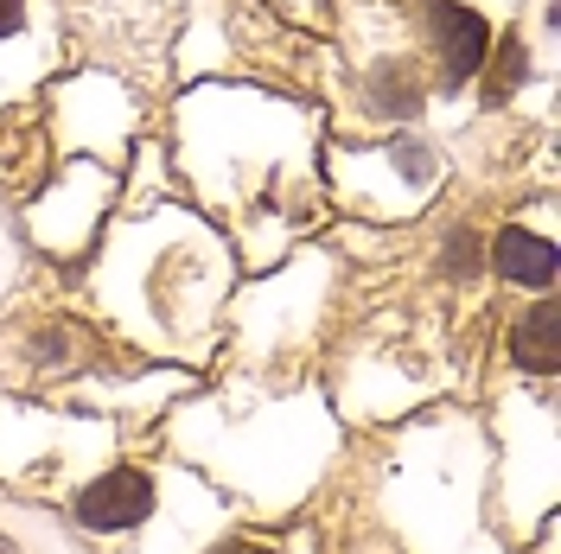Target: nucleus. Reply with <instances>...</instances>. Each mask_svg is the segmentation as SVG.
<instances>
[{
  "label": "nucleus",
  "mask_w": 561,
  "mask_h": 554,
  "mask_svg": "<svg viewBox=\"0 0 561 554\" xmlns=\"http://www.w3.org/2000/svg\"><path fill=\"white\" fill-rule=\"evenodd\" d=\"M409 26H415L409 51L421 58L427 83L440 96H459L466 83H479L491 38H497L485 7H472V0H409Z\"/></svg>",
  "instance_id": "nucleus-1"
},
{
  "label": "nucleus",
  "mask_w": 561,
  "mask_h": 554,
  "mask_svg": "<svg viewBox=\"0 0 561 554\" xmlns=\"http://www.w3.org/2000/svg\"><path fill=\"white\" fill-rule=\"evenodd\" d=\"M160 510V478L147 472V465H103L90 485L70 497V522L83 529V535H128L140 522Z\"/></svg>",
  "instance_id": "nucleus-2"
},
{
  "label": "nucleus",
  "mask_w": 561,
  "mask_h": 554,
  "mask_svg": "<svg viewBox=\"0 0 561 554\" xmlns=\"http://www.w3.org/2000/svg\"><path fill=\"white\" fill-rule=\"evenodd\" d=\"M485 262L491 275L504 280V287H524V293H556V236H542V230H524V223H504L497 236L485 243Z\"/></svg>",
  "instance_id": "nucleus-3"
},
{
  "label": "nucleus",
  "mask_w": 561,
  "mask_h": 554,
  "mask_svg": "<svg viewBox=\"0 0 561 554\" xmlns=\"http://www.w3.org/2000/svg\"><path fill=\"white\" fill-rule=\"evenodd\" d=\"M504 350H511L517 377H542V382L556 377L561 370V300L556 293H536V300L511 319Z\"/></svg>",
  "instance_id": "nucleus-4"
},
{
  "label": "nucleus",
  "mask_w": 561,
  "mask_h": 554,
  "mask_svg": "<svg viewBox=\"0 0 561 554\" xmlns=\"http://www.w3.org/2000/svg\"><path fill=\"white\" fill-rule=\"evenodd\" d=\"M38 65H45L38 0H0V83L20 96V83H33Z\"/></svg>",
  "instance_id": "nucleus-5"
},
{
  "label": "nucleus",
  "mask_w": 561,
  "mask_h": 554,
  "mask_svg": "<svg viewBox=\"0 0 561 554\" xmlns=\"http://www.w3.org/2000/svg\"><path fill=\"white\" fill-rule=\"evenodd\" d=\"M20 363H33L38 377H70L77 363H90V338L70 325V319H38L26 332H13Z\"/></svg>",
  "instance_id": "nucleus-6"
},
{
  "label": "nucleus",
  "mask_w": 561,
  "mask_h": 554,
  "mask_svg": "<svg viewBox=\"0 0 561 554\" xmlns=\"http://www.w3.org/2000/svg\"><path fill=\"white\" fill-rule=\"evenodd\" d=\"M524 70H529V38L511 26V33L491 38V58H485V70H479V83H485L491 103H504V96L524 83Z\"/></svg>",
  "instance_id": "nucleus-7"
},
{
  "label": "nucleus",
  "mask_w": 561,
  "mask_h": 554,
  "mask_svg": "<svg viewBox=\"0 0 561 554\" xmlns=\"http://www.w3.org/2000/svg\"><path fill=\"white\" fill-rule=\"evenodd\" d=\"M210 554H280L275 542H262V535H230V542H217Z\"/></svg>",
  "instance_id": "nucleus-8"
},
{
  "label": "nucleus",
  "mask_w": 561,
  "mask_h": 554,
  "mask_svg": "<svg viewBox=\"0 0 561 554\" xmlns=\"http://www.w3.org/2000/svg\"><path fill=\"white\" fill-rule=\"evenodd\" d=\"M0 554H26V549H20V542H13V535H0Z\"/></svg>",
  "instance_id": "nucleus-9"
}]
</instances>
